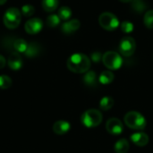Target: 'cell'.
I'll list each match as a JSON object with an SVG mask.
<instances>
[{"label": "cell", "instance_id": "obj_2", "mask_svg": "<svg viewBox=\"0 0 153 153\" xmlns=\"http://www.w3.org/2000/svg\"><path fill=\"white\" fill-rule=\"evenodd\" d=\"M103 117L100 110L91 108L84 111L81 117L82 125L88 128H94L99 126L102 122Z\"/></svg>", "mask_w": 153, "mask_h": 153}, {"label": "cell", "instance_id": "obj_13", "mask_svg": "<svg viewBox=\"0 0 153 153\" xmlns=\"http://www.w3.org/2000/svg\"><path fill=\"white\" fill-rule=\"evenodd\" d=\"M71 129V125L69 122L65 121V120H59L56 121L54 125H53V131L55 134H58V135H62V134H67Z\"/></svg>", "mask_w": 153, "mask_h": 153}, {"label": "cell", "instance_id": "obj_8", "mask_svg": "<svg viewBox=\"0 0 153 153\" xmlns=\"http://www.w3.org/2000/svg\"><path fill=\"white\" fill-rule=\"evenodd\" d=\"M106 129L108 133L113 135H119L122 134L124 130V125L123 123L116 117H112L108 119L106 123Z\"/></svg>", "mask_w": 153, "mask_h": 153}, {"label": "cell", "instance_id": "obj_16", "mask_svg": "<svg viewBox=\"0 0 153 153\" xmlns=\"http://www.w3.org/2000/svg\"><path fill=\"white\" fill-rule=\"evenodd\" d=\"M131 8L136 13H143L148 8V4L144 0H133L131 2Z\"/></svg>", "mask_w": 153, "mask_h": 153}, {"label": "cell", "instance_id": "obj_19", "mask_svg": "<svg viewBox=\"0 0 153 153\" xmlns=\"http://www.w3.org/2000/svg\"><path fill=\"white\" fill-rule=\"evenodd\" d=\"M114 104H115V101H114L113 98H111L109 96H106V97H103L100 100V108L103 111H108V110H109V109H111L113 108Z\"/></svg>", "mask_w": 153, "mask_h": 153}, {"label": "cell", "instance_id": "obj_5", "mask_svg": "<svg viewBox=\"0 0 153 153\" xmlns=\"http://www.w3.org/2000/svg\"><path fill=\"white\" fill-rule=\"evenodd\" d=\"M102 62L109 70H117L123 65V58L115 51H108L103 55Z\"/></svg>", "mask_w": 153, "mask_h": 153}, {"label": "cell", "instance_id": "obj_11", "mask_svg": "<svg viewBox=\"0 0 153 153\" xmlns=\"http://www.w3.org/2000/svg\"><path fill=\"white\" fill-rule=\"evenodd\" d=\"M132 142L138 147H144L149 143V136L143 132H136L130 136Z\"/></svg>", "mask_w": 153, "mask_h": 153}, {"label": "cell", "instance_id": "obj_21", "mask_svg": "<svg viewBox=\"0 0 153 153\" xmlns=\"http://www.w3.org/2000/svg\"><path fill=\"white\" fill-rule=\"evenodd\" d=\"M27 48H28V43L22 39H18L13 41V48L17 53H24Z\"/></svg>", "mask_w": 153, "mask_h": 153}, {"label": "cell", "instance_id": "obj_29", "mask_svg": "<svg viewBox=\"0 0 153 153\" xmlns=\"http://www.w3.org/2000/svg\"><path fill=\"white\" fill-rule=\"evenodd\" d=\"M5 65H6V60H5V58H4L2 55H0V69L4 68V67L5 66Z\"/></svg>", "mask_w": 153, "mask_h": 153}, {"label": "cell", "instance_id": "obj_17", "mask_svg": "<svg viewBox=\"0 0 153 153\" xmlns=\"http://www.w3.org/2000/svg\"><path fill=\"white\" fill-rule=\"evenodd\" d=\"M130 148V144L126 139H120L115 143V152L116 153H127Z\"/></svg>", "mask_w": 153, "mask_h": 153}, {"label": "cell", "instance_id": "obj_23", "mask_svg": "<svg viewBox=\"0 0 153 153\" xmlns=\"http://www.w3.org/2000/svg\"><path fill=\"white\" fill-rule=\"evenodd\" d=\"M143 22L146 28L152 30L153 29V10H149L144 13Z\"/></svg>", "mask_w": 153, "mask_h": 153}, {"label": "cell", "instance_id": "obj_1", "mask_svg": "<svg viewBox=\"0 0 153 153\" xmlns=\"http://www.w3.org/2000/svg\"><path fill=\"white\" fill-rule=\"evenodd\" d=\"M67 68L75 74H85L91 67L90 58L82 53L73 54L66 62Z\"/></svg>", "mask_w": 153, "mask_h": 153}, {"label": "cell", "instance_id": "obj_6", "mask_svg": "<svg viewBox=\"0 0 153 153\" xmlns=\"http://www.w3.org/2000/svg\"><path fill=\"white\" fill-rule=\"evenodd\" d=\"M100 25L106 30H115L119 26L118 18L112 13L105 12L100 15L99 18Z\"/></svg>", "mask_w": 153, "mask_h": 153}, {"label": "cell", "instance_id": "obj_25", "mask_svg": "<svg viewBox=\"0 0 153 153\" xmlns=\"http://www.w3.org/2000/svg\"><path fill=\"white\" fill-rule=\"evenodd\" d=\"M12 85V79L7 75H0V89L7 90Z\"/></svg>", "mask_w": 153, "mask_h": 153}, {"label": "cell", "instance_id": "obj_24", "mask_svg": "<svg viewBox=\"0 0 153 153\" xmlns=\"http://www.w3.org/2000/svg\"><path fill=\"white\" fill-rule=\"evenodd\" d=\"M60 23V18L57 14H50L47 18V25L49 28H55Z\"/></svg>", "mask_w": 153, "mask_h": 153}, {"label": "cell", "instance_id": "obj_26", "mask_svg": "<svg viewBox=\"0 0 153 153\" xmlns=\"http://www.w3.org/2000/svg\"><path fill=\"white\" fill-rule=\"evenodd\" d=\"M34 12H35V8L31 4H24L22 7V11H21V13L26 17L31 16L34 13Z\"/></svg>", "mask_w": 153, "mask_h": 153}, {"label": "cell", "instance_id": "obj_7", "mask_svg": "<svg viewBox=\"0 0 153 153\" xmlns=\"http://www.w3.org/2000/svg\"><path fill=\"white\" fill-rule=\"evenodd\" d=\"M118 49L120 54L124 56L128 57L133 56L136 49V43L134 39L130 36L124 37L118 45Z\"/></svg>", "mask_w": 153, "mask_h": 153}, {"label": "cell", "instance_id": "obj_22", "mask_svg": "<svg viewBox=\"0 0 153 153\" xmlns=\"http://www.w3.org/2000/svg\"><path fill=\"white\" fill-rule=\"evenodd\" d=\"M58 17L62 21H68L72 15V10L68 6H62L58 10Z\"/></svg>", "mask_w": 153, "mask_h": 153}, {"label": "cell", "instance_id": "obj_4", "mask_svg": "<svg viewBox=\"0 0 153 153\" xmlns=\"http://www.w3.org/2000/svg\"><path fill=\"white\" fill-rule=\"evenodd\" d=\"M21 19H22L21 11L16 7H11L7 9L3 17L4 23L8 29L17 28L21 23Z\"/></svg>", "mask_w": 153, "mask_h": 153}, {"label": "cell", "instance_id": "obj_9", "mask_svg": "<svg viewBox=\"0 0 153 153\" xmlns=\"http://www.w3.org/2000/svg\"><path fill=\"white\" fill-rule=\"evenodd\" d=\"M42 27H43V22L39 18H33L27 21L24 26L26 32L30 35L39 32L42 30Z\"/></svg>", "mask_w": 153, "mask_h": 153}, {"label": "cell", "instance_id": "obj_20", "mask_svg": "<svg viewBox=\"0 0 153 153\" xmlns=\"http://www.w3.org/2000/svg\"><path fill=\"white\" fill-rule=\"evenodd\" d=\"M58 0H42L41 4L46 12H54L58 6Z\"/></svg>", "mask_w": 153, "mask_h": 153}, {"label": "cell", "instance_id": "obj_31", "mask_svg": "<svg viewBox=\"0 0 153 153\" xmlns=\"http://www.w3.org/2000/svg\"><path fill=\"white\" fill-rule=\"evenodd\" d=\"M7 0H0V5H2V4H4L5 2H6Z\"/></svg>", "mask_w": 153, "mask_h": 153}, {"label": "cell", "instance_id": "obj_3", "mask_svg": "<svg viewBox=\"0 0 153 153\" xmlns=\"http://www.w3.org/2000/svg\"><path fill=\"white\" fill-rule=\"evenodd\" d=\"M125 124L131 129L134 130H143L146 127L147 122L144 117L136 111H129L126 114Z\"/></svg>", "mask_w": 153, "mask_h": 153}, {"label": "cell", "instance_id": "obj_28", "mask_svg": "<svg viewBox=\"0 0 153 153\" xmlns=\"http://www.w3.org/2000/svg\"><path fill=\"white\" fill-rule=\"evenodd\" d=\"M102 56L103 55L100 52H93L91 55V58L94 63H99L100 62V60H102Z\"/></svg>", "mask_w": 153, "mask_h": 153}, {"label": "cell", "instance_id": "obj_18", "mask_svg": "<svg viewBox=\"0 0 153 153\" xmlns=\"http://www.w3.org/2000/svg\"><path fill=\"white\" fill-rule=\"evenodd\" d=\"M115 75L111 71H104L99 76V82L104 85L109 84L114 81Z\"/></svg>", "mask_w": 153, "mask_h": 153}, {"label": "cell", "instance_id": "obj_14", "mask_svg": "<svg viewBox=\"0 0 153 153\" xmlns=\"http://www.w3.org/2000/svg\"><path fill=\"white\" fill-rule=\"evenodd\" d=\"M99 78H97V74L94 71H88L82 77L83 83L88 87H96L98 83Z\"/></svg>", "mask_w": 153, "mask_h": 153}, {"label": "cell", "instance_id": "obj_12", "mask_svg": "<svg viewBox=\"0 0 153 153\" xmlns=\"http://www.w3.org/2000/svg\"><path fill=\"white\" fill-rule=\"evenodd\" d=\"M7 64L12 70L16 71V70L21 69L22 66V59L20 54L17 52H13L10 55V56L8 57Z\"/></svg>", "mask_w": 153, "mask_h": 153}, {"label": "cell", "instance_id": "obj_15", "mask_svg": "<svg viewBox=\"0 0 153 153\" xmlns=\"http://www.w3.org/2000/svg\"><path fill=\"white\" fill-rule=\"evenodd\" d=\"M40 51H41L40 46L36 42H32V43L28 44V48H27L26 51L24 52V54L27 57L31 58V57L38 56L39 55Z\"/></svg>", "mask_w": 153, "mask_h": 153}, {"label": "cell", "instance_id": "obj_27", "mask_svg": "<svg viewBox=\"0 0 153 153\" xmlns=\"http://www.w3.org/2000/svg\"><path fill=\"white\" fill-rule=\"evenodd\" d=\"M121 30H122L123 32H125L126 34H129L134 30V24L132 22H128V21H124L121 23Z\"/></svg>", "mask_w": 153, "mask_h": 153}, {"label": "cell", "instance_id": "obj_30", "mask_svg": "<svg viewBox=\"0 0 153 153\" xmlns=\"http://www.w3.org/2000/svg\"><path fill=\"white\" fill-rule=\"evenodd\" d=\"M119 1H121V2H123V3H131L133 0H119Z\"/></svg>", "mask_w": 153, "mask_h": 153}, {"label": "cell", "instance_id": "obj_10", "mask_svg": "<svg viewBox=\"0 0 153 153\" xmlns=\"http://www.w3.org/2000/svg\"><path fill=\"white\" fill-rule=\"evenodd\" d=\"M81 26V22L79 20L77 19H73V20H68L66 22H65L61 27V30L66 34V35H70L72 33H74V31H76Z\"/></svg>", "mask_w": 153, "mask_h": 153}]
</instances>
